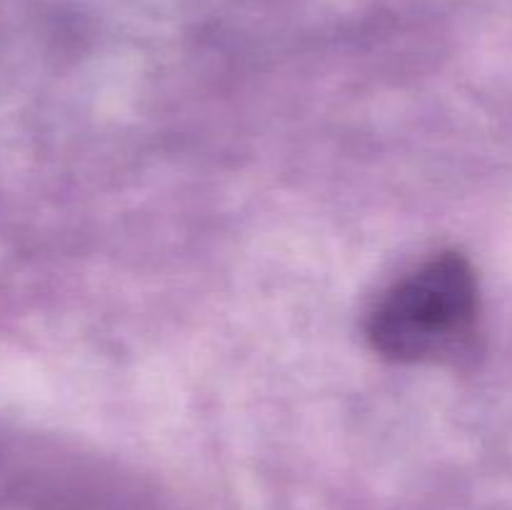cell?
Segmentation results:
<instances>
[{"label":"cell","instance_id":"obj_1","mask_svg":"<svg viewBox=\"0 0 512 510\" xmlns=\"http://www.w3.org/2000/svg\"><path fill=\"white\" fill-rule=\"evenodd\" d=\"M480 313L475 270L463 255L443 253L410 270L378 300L368 338L398 363L455 358L470 345Z\"/></svg>","mask_w":512,"mask_h":510}]
</instances>
